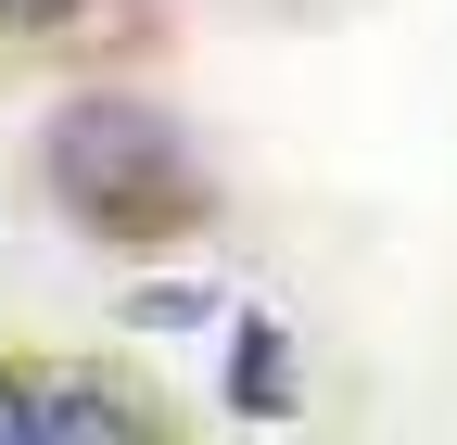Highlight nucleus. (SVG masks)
<instances>
[{
	"label": "nucleus",
	"instance_id": "nucleus-1",
	"mask_svg": "<svg viewBox=\"0 0 457 445\" xmlns=\"http://www.w3.org/2000/svg\"><path fill=\"white\" fill-rule=\"evenodd\" d=\"M38 179H51V204H64L89 242H165V230H204V216H216V179H204L191 128L165 115V102H140V89L51 102Z\"/></svg>",
	"mask_w": 457,
	"mask_h": 445
},
{
	"label": "nucleus",
	"instance_id": "nucleus-2",
	"mask_svg": "<svg viewBox=\"0 0 457 445\" xmlns=\"http://www.w3.org/2000/svg\"><path fill=\"white\" fill-rule=\"evenodd\" d=\"M228 407H242V420H293L305 407L293 331H279V318H228Z\"/></svg>",
	"mask_w": 457,
	"mask_h": 445
},
{
	"label": "nucleus",
	"instance_id": "nucleus-3",
	"mask_svg": "<svg viewBox=\"0 0 457 445\" xmlns=\"http://www.w3.org/2000/svg\"><path fill=\"white\" fill-rule=\"evenodd\" d=\"M38 445H153V420L114 382H38Z\"/></svg>",
	"mask_w": 457,
	"mask_h": 445
},
{
	"label": "nucleus",
	"instance_id": "nucleus-4",
	"mask_svg": "<svg viewBox=\"0 0 457 445\" xmlns=\"http://www.w3.org/2000/svg\"><path fill=\"white\" fill-rule=\"evenodd\" d=\"M204 306H216V293H204V281H153V293H140V306H128V318H140V331H191V318H204Z\"/></svg>",
	"mask_w": 457,
	"mask_h": 445
},
{
	"label": "nucleus",
	"instance_id": "nucleus-5",
	"mask_svg": "<svg viewBox=\"0 0 457 445\" xmlns=\"http://www.w3.org/2000/svg\"><path fill=\"white\" fill-rule=\"evenodd\" d=\"M0 445H38V382L0 369Z\"/></svg>",
	"mask_w": 457,
	"mask_h": 445
},
{
	"label": "nucleus",
	"instance_id": "nucleus-6",
	"mask_svg": "<svg viewBox=\"0 0 457 445\" xmlns=\"http://www.w3.org/2000/svg\"><path fill=\"white\" fill-rule=\"evenodd\" d=\"M77 13V0H0V26H13V38H38V26H64Z\"/></svg>",
	"mask_w": 457,
	"mask_h": 445
}]
</instances>
